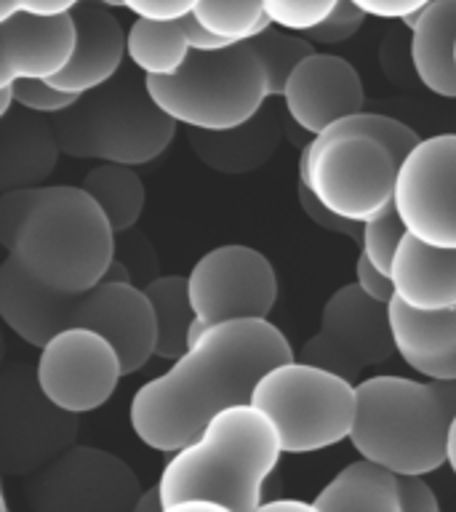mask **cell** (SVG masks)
I'll return each mask as SVG.
<instances>
[{
  "label": "cell",
  "instance_id": "cell-1",
  "mask_svg": "<svg viewBox=\"0 0 456 512\" xmlns=\"http://www.w3.org/2000/svg\"><path fill=\"white\" fill-rule=\"evenodd\" d=\"M294 350L267 318H238L203 328L166 374L136 390L131 427L160 454H174L203 432L219 411L251 403L270 368Z\"/></svg>",
  "mask_w": 456,
  "mask_h": 512
},
{
  "label": "cell",
  "instance_id": "cell-2",
  "mask_svg": "<svg viewBox=\"0 0 456 512\" xmlns=\"http://www.w3.org/2000/svg\"><path fill=\"white\" fill-rule=\"evenodd\" d=\"M0 318L38 350L64 328H91L115 344L123 374L142 371L158 342V323L144 288L102 280L88 291L67 294L38 283L14 259L0 264Z\"/></svg>",
  "mask_w": 456,
  "mask_h": 512
},
{
  "label": "cell",
  "instance_id": "cell-3",
  "mask_svg": "<svg viewBox=\"0 0 456 512\" xmlns=\"http://www.w3.org/2000/svg\"><path fill=\"white\" fill-rule=\"evenodd\" d=\"M280 454L278 430L264 411L251 403L224 408L166 462L158 480L163 507L174 512L182 502L206 499L219 512L259 510Z\"/></svg>",
  "mask_w": 456,
  "mask_h": 512
},
{
  "label": "cell",
  "instance_id": "cell-4",
  "mask_svg": "<svg viewBox=\"0 0 456 512\" xmlns=\"http://www.w3.org/2000/svg\"><path fill=\"white\" fill-rule=\"evenodd\" d=\"M350 443L395 475H430L446 464L448 424L456 416V379L416 382L371 376L355 384Z\"/></svg>",
  "mask_w": 456,
  "mask_h": 512
},
{
  "label": "cell",
  "instance_id": "cell-5",
  "mask_svg": "<svg viewBox=\"0 0 456 512\" xmlns=\"http://www.w3.org/2000/svg\"><path fill=\"white\" fill-rule=\"evenodd\" d=\"M115 240L118 232L83 187H40L8 256L43 286L80 294L104 280Z\"/></svg>",
  "mask_w": 456,
  "mask_h": 512
},
{
  "label": "cell",
  "instance_id": "cell-6",
  "mask_svg": "<svg viewBox=\"0 0 456 512\" xmlns=\"http://www.w3.org/2000/svg\"><path fill=\"white\" fill-rule=\"evenodd\" d=\"M51 120L64 155L120 166L160 158L176 134V120L160 110L147 83L134 75H115Z\"/></svg>",
  "mask_w": 456,
  "mask_h": 512
},
{
  "label": "cell",
  "instance_id": "cell-7",
  "mask_svg": "<svg viewBox=\"0 0 456 512\" xmlns=\"http://www.w3.org/2000/svg\"><path fill=\"white\" fill-rule=\"evenodd\" d=\"M144 83L160 110L176 123L200 131L243 126L270 99L267 70L248 43H232L219 51H190L176 75H144Z\"/></svg>",
  "mask_w": 456,
  "mask_h": 512
},
{
  "label": "cell",
  "instance_id": "cell-8",
  "mask_svg": "<svg viewBox=\"0 0 456 512\" xmlns=\"http://www.w3.org/2000/svg\"><path fill=\"white\" fill-rule=\"evenodd\" d=\"M251 406L270 416L283 454H315L350 440L355 424V382L294 358L256 382Z\"/></svg>",
  "mask_w": 456,
  "mask_h": 512
},
{
  "label": "cell",
  "instance_id": "cell-9",
  "mask_svg": "<svg viewBox=\"0 0 456 512\" xmlns=\"http://www.w3.org/2000/svg\"><path fill=\"white\" fill-rule=\"evenodd\" d=\"M400 160L384 142L326 128L299 155V184L334 214L366 224L395 203Z\"/></svg>",
  "mask_w": 456,
  "mask_h": 512
},
{
  "label": "cell",
  "instance_id": "cell-10",
  "mask_svg": "<svg viewBox=\"0 0 456 512\" xmlns=\"http://www.w3.org/2000/svg\"><path fill=\"white\" fill-rule=\"evenodd\" d=\"M78 414L64 411L40 390L38 374L8 368L0 379V470L6 478L32 475L72 448Z\"/></svg>",
  "mask_w": 456,
  "mask_h": 512
},
{
  "label": "cell",
  "instance_id": "cell-11",
  "mask_svg": "<svg viewBox=\"0 0 456 512\" xmlns=\"http://www.w3.org/2000/svg\"><path fill=\"white\" fill-rule=\"evenodd\" d=\"M24 496L35 512H134L142 486L120 456L72 446L27 475Z\"/></svg>",
  "mask_w": 456,
  "mask_h": 512
},
{
  "label": "cell",
  "instance_id": "cell-12",
  "mask_svg": "<svg viewBox=\"0 0 456 512\" xmlns=\"http://www.w3.org/2000/svg\"><path fill=\"white\" fill-rule=\"evenodd\" d=\"M395 352L390 307L376 302L358 283H350L334 291L326 302L318 334L304 342L299 360L358 384L366 368L390 360Z\"/></svg>",
  "mask_w": 456,
  "mask_h": 512
},
{
  "label": "cell",
  "instance_id": "cell-13",
  "mask_svg": "<svg viewBox=\"0 0 456 512\" xmlns=\"http://www.w3.org/2000/svg\"><path fill=\"white\" fill-rule=\"evenodd\" d=\"M195 310L192 339L203 328L238 318H267L278 299V278L262 251L219 246L200 256L187 275Z\"/></svg>",
  "mask_w": 456,
  "mask_h": 512
},
{
  "label": "cell",
  "instance_id": "cell-14",
  "mask_svg": "<svg viewBox=\"0 0 456 512\" xmlns=\"http://www.w3.org/2000/svg\"><path fill=\"white\" fill-rule=\"evenodd\" d=\"M395 208L422 243L456 248V134L422 139L398 168Z\"/></svg>",
  "mask_w": 456,
  "mask_h": 512
},
{
  "label": "cell",
  "instance_id": "cell-15",
  "mask_svg": "<svg viewBox=\"0 0 456 512\" xmlns=\"http://www.w3.org/2000/svg\"><path fill=\"white\" fill-rule=\"evenodd\" d=\"M40 390L56 406L72 414H88L102 408L118 390L123 363L115 344L91 328H64L40 347Z\"/></svg>",
  "mask_w": 456,
  "mask_h": 512
},
{
  "label": "cell",
  "instance_id": "cell-16",
  "mask_svg": "<svg viewBox=\"0 0 456 512\" xmlns=\"http://www.w3.org/2000/svg\"><path fill=\"white\" fill-rule=\"evenodd\" d=\"M283 102L296 126L318 136L336 120L363 112L366 91L347 59L315 51L291 72Z\"/></svg>",
  "mask_w": 456,
  "mask_h": 512
},
{
  "label": "cell",
  "instance_id": "cell-17",
  "mask_svg": "<svg viewBox=\"0 0 456 512\" xmlns=\"http://www.w3.org/2000/svg\"><path fill=\"white\" fill-rule=\"evenodd\" d=\"M72 14H11L0 19V88L16 80H51L75 51Z\"/></svg>",
  "mask_w": 456,
  "mask_h": 512
},
{
  "label": "cell",
  "instance_id": "cell-18",
  "mask_svg": "<svg viewBox=\"0 0 456 512\" xmlns=\"http://www.w3.org/2000/svg\"><path fill=\"white\" fill-rule=\"evenodd\" d=\"M70 14L78 35L75 51L70 64L48 83L80 96L110 83L118 75L128 51V35L118 16L110 14V6L99 0H80Z\"/></svg>",
  "mask_w": 456,
  "mask_h": 512
},
{
  "label": "cell",
  "instance_id": "cell-19",
  "mask_svg": "<svg viewBox=\"0 0 456 512\" xmlns=\"http://www.w3.org/2000/svg\"><path fill=\"white\" fill-rule=\"evenodd\" d=\"M387 307L395 347L406 366L432 382L456 379V307L424 312L403 304L398 296Z\"/></svg>",
  "mask_w": 456,
  "mask_h": 512
},
{
  "label": "cell",
  "instance_id": "cell-20",
  "mask_svg": "<svg viewBox=\"0 0 456 512\" xmlns=\"http://www.w3.org/2000/svg\"><path fill=\"white\" fill-rule=\"evenodd\" d=\"M400 302L414 310L438 312L456 307V248L422 243L411 232L403 235L390 267Z\"/></svg>",
  "mask_w": 456,
  "mask_h": 512
},
{
  "label": "cell",
  "instance_id": "cell-21",
  "mask_svg": "<svg viewBox=\"0 0 456 512\" xmlns=\"http://www.w3.org/2000/svg\"><path fill=\"white\" fill-rule=\"evenodd\" d=\"M62 144L54 120L38 112L19 110L3 115L0 128V190L40 187L54 174Z\"/></svg>",
  "mask_w": 456,
  "mask_h": 512
},
{
  "label": "cell",
  "instance_id": "cell-22",
  "mask_svg": "<svg viewBox=\"0 0 456 512\" xmlns=\"http://www.w3.org/2000/svg\"><path fill=\"white\" fill-rule=\"evenodd\" d=\"M280 123L272 112H259L243 126L227 131L190 128V144L208 168L219 174H251L278 150Z\"/></svg>",
  "mask_w": 456,
  "mask_h": 512
},
{
  "label": "cell",
  "instance_id": "cell-23",
  "mask_svg": "<svg viewBox=\"0 0 456 512\" xmlns=\"http://www.w3.org/2000/svg\"><path fill=\"white\" fill-rule=\"evenodd\" d=\"M456 0H432L411 27V64L422 86L456 99Z\"/></svg>",
  "mask_w": 456,
  "mask_h": 512
},
{
  "label": "cell",
  "instance_id": "cell-24",
  "mask_svg": "<svg viewBox=\"0 0 456 512\" xmlns=\"http://www.w3.org/2000/svg\"><path fill=\"white\" fill-rule=\"evenodd\" d=\"M315 512H400L398 475L360 456L312 499Z\"/></svg>",
  "mask_w": 456,
  "mask_h": 512
},
{
  "label": "cell",
  "instance_id": "cell-25",
  "mask_svg": "<svg viewBox=\"0 0 456 512\" xmlns=\"http://www.w3.org/2000/svg\"><path fill=\"white\" fill-rule=\"evenodd\" d=\"M192 46L184 32L182 19L174 22H155V19H136L128 30V56L139 72L147 78H168L182 70Z\"/></svg>",
  "mask_w": 456,
  "mask_h": 512
},
{
  "label": "cell",
  "instance_id": "cell-26",
  "mask_svg": "<svg viewBox=\"0 0 456 512\" xmlns=\"http://www.w3.org/2000/svg\"><path fill=\"white\" fill-rule=\"evenodd\" d=\"M144 294L150 299L155 323H158L155 355L163 360H176L190 347L192 323H195L187 278H182V275H160L144 288Z\"/></svg>",
  "mask_w": 456,
  "mask_h": 512
},
{
  "label": "cell",
  "instance_id": "cell-27",
  "mask_svg": "<svg viewBox=\"0 0 456 512\" xmlns=\"http://www.w3.org/2000/svg\"><path fill=\"white\" fill-rule=\"evenodd\" d=\"M83 190L99 203L112 230L126 232L136 227L144 208V184L136 176L134 166L102 163L91 168L83 179Z\"/></svg>",
  "mask_w": 456,
  "mask_h": 512
},
{
  "label": "cell",
  "instance_id": "cell-28",
  "mask_svg": "<svg viewBox=\"0 0 456 512\" xmlns=\"http://www.w3.org/2000/svg\"><path fill=\"white\" fill-rule=\"evenodd\" d=\"M192 14L206 30L230 43H246L272 27L262 0H200Z\"/></svg>",
  "mask_w": 456,
  "mask_h": 512
},
{
  "label": "cell",
  "instance_id": "cell-29",
  "mask_svg": "<svg viewBox=\"0 0 456 512\" xmlns=\"http://www.w3.org/2000/svg\"><path fill=\"white\" fill-rule=\"evenodd\" d=\"M246 43L254 48L256 56L262 59L264 70H267L270 96H283L291 72H294L307 56L315 54V48H312V43L304 38L302 32L280 30L275 24L267 27L264 32H259L256 38L246 40Z\"/></svg>",
  "mask_w": 456,
  "mask_h": 512
},
{
  "label": "cell",
  "instance_id": "cell-30",
  "mask_svg": "<svg viewBox=\"0 0 456 512\" xmlns=\"http://www.w3.org/2000/svg\"><path fill=\"white\" fill-rule=\"evenodd\" d=\"M328 128L334 131H358V134H368L384 142L392 150V155L403 163L406 155L414 150L416 144L422 142L416 136L414 128H408L406 123H400L395 118H387V115H374V112H355V115H347V118L336 120Z\"/></svg>",
  "mask_w": 456,
  "mask_h": 512
},
{
  "label": "cell",
  "instance_id": "cell-31",
  "mask_svg": "<svg viewBox=\"0 0 456 512\" xmlns=\"http://www.w3.org/2000/svg\"><path fill=\"white\" fill-rule=\"evenodd\" d=\"M406 224L400 219L398 208L392 203L387 211L371 219V222L363 224V256H366L368 262H374L379 270L390 272L392 259L398 254V246L403 235H406Z\"/></svg>",
  "mask_w": 456,
  "mask_h": 512
},
{
  "label": "cell",
  "instance_id": "cell-32",
  "mask_svg": "<svg viewBox=\"0 0 456 512\" xmlns=\"http://www.w3.org/2000/svg\"><path fill=\"white\" fill-rule=\"evenodd\" d=\"M115 259L126 264L131 272V283L139 288H147L155 278H160L158 251L142 232H134V227L126 232H118L115 240Z\"/></svg>",
  "mask_w": 456,
  "mask_h": 512
},
{
  "label": "cell",
  "instance_id": "cell-33",
  "mask_svg": "<svg viewBox=\"0 0 456 512\" xmlns=\"http://www.w3.org/2000/svg\"><path fill=\"white\" fill-rule=\"evenodd\" d=\"M270 22L280 30L307 32L318 27L339 0H262Z\"/></svg>",
  "mask_w": 456,
  "mask_h": 512
},
{
  "label": "cell",
  "instance_id": "cell-34",
  "mask_svg": "<svg viewBox=\"0 0 456 512\" xmlns=\"http://www.w3.org/2000/svg\"><path fill=\"white\" fill-rule=\"evenodd\" d=\"M363 22H366V14H363L352 0H339L334 11H331L318 27H312V30L302 32V35L310 40V43L339 46V43H347V40L363 27Z\"/></svg>",
  "mask_w": 456,
  "mask_h": 512
},
{
  "label": "cell",
  "instance_id": "cell-35",
  "mask_svg": "<svg viewBox=\"0 0 456 512\" xmlns=\"http://www.w3.org/2000/svg\"><path fill=\"white\" fill-rule=\"evenodd\" d=\"M16 104L38 115H56L75 104L78 94H67L62 88L51 86L48 80H16L14 86Z\"/></svg>",
  "mask_w": 456,
  "mask_h": 512
},
{
  "label": "cell",
  "instance_id": "cell-36",
  "mask_svg": "<svg viewBox=\"0 0 456 512\" xmlns=\"http://www.w3.org/2000/svg\"><path fill=\"white\" fill-rule=\"evenodd\" d=\"M40 195V187H19V190H6L0 195V246L11 251L16 235L22 230L24 219L35 206Z\"/></svg>",
  "mask_w": 456,
  "mask_h": 512
},
{
  "label": "cell",
  "instance_id": "cell-37",
  "mask_svg": "<svg viewBox=\"0 0 456 512\" xmlns=\"http://www.w3.org/2000/svg\"><path fill=\"white\" fill-rule=\"evenodd\" d=\"M296 192H299V206H302V211L310 216L312 222L318 224L320 230L336 232V235H347V238H352L355 243H363V224L350 222V219L334 214V211L323 206V203L315 198V192H312L310 187H304V184H299V190Z\"/></svg>",
  "mask_w": 456,
  "mask_h": 512
},
{
  "label": "cell",
  "instance_id": "cell-38",
  "mask_svg": "<svg viewBox=\"0 0 456 512\" xmlns=\"http://www.w3.org/2000/svg\"><path fill=\"white\" fill-rule=\"evenodd\" d=\"M400 512H438V496L424 475H398Z\"/></svg>",
  "mask_w": 456,
  "mask_h": 512
},
{
  "label": "cell",
  "instance_id": "cell-39",
  "mask_svg": "<svg viewBox=\"0 0 456 512\" xmlns=\"http://www.w3.org/2000/svg\"><path fill=\"white\" fill-rule=\"evenodd\" d=\"M200 0H123V8L139 19H155V22H174L184 19L195 11Z\"/></svg>",
  "mask_w": 456,
  "mask_h": 512
},
{
  "label": "cell",
  "instance_id": "cell-40",
  "mask_svg": "<svg viewBox=\"0 0 456 512\" xmlns=\"http://www.w3.org/2000/svg\"><path fill=\"white\" fill-rule=\"evenodd\" d=\"M355 283H358L368 296H374L376 302L390 304L395 299V286H392L390 272L379 270L374 262H368L366 256L360 254L355 264Z\"/></svg>",
  "mask_w": 456,
  "mask_h": 512
},
{
  "label": "cell",
  "instance_id": "cell-41",
  "mask_svg": "<svg viewBox=\"0 0 456 512\" xmlns=\"http://www.w3.org/2000/svg\"><path fill=\"white\" fill-rule=\"evenodd\" d=\"M355 6L366 16H376V19H398L403 22L406 16L419 14L422 8H427L432 0H352Z\"/></svg>",
  "mask_w": 456,
  "mask_h": 512
},
{
  "label": "cell",
  "instance_id": "cell-42",
  "mask_svg": "<svg viewBox=\"0 0 456 512\" xmlns=\"http://www.w3.org/2000/svg\"><path fill=\"white\" fill-rule=\"evenodd\" d=\"M80 0H0V19L11 14H40V16H59L70 14Z\"/></svg>",
  "mask_w": 456,
  "mask_h": 512
},
{
  "label": "cell",
  "instance_id": "cell-43",
  "mask_svg": "<svg viewBox=\"0 0 456 512\" xmlns=\"http://www.w3.org/2000/svg\"><path fill=\"white\" fill-rule=\"evenodd\" d=\"M182 24H184V32H187V40H190L192 51H219V48L232 46L230 40L219 38V35H214L211 30H206V27L195 19V14L184 16Z\"/></svg>",
  "mask_w": 456,
  "mask_h": 512
},
{
  "label": "cell",
  "instance_id": "cell-44",
  "mask_svg": "<svg viewBox=\"0 0 456 512\" xmlns=\"http://www.w3.org/2000/svg\"><path fill=\"white\" fill-rule=\"evenodd\" d=\"M134 512H166V507H163V496H160V486L150 488V491H142Z\"/></svg>",
  "mask_w": 456,
  "mask_h": 512
},
{
  "label": "cell",
  "instance_id": "cell-45",
  "mask_svg": "<svg viewBox=\"0 0 456 512\" xmlns=\"http://www.w3.org/2000/svg\"><path fill=\"white\" fill-rule=\"evenodd\" d=\"M259 510H302L315 512V504L302 502V499H272V502H262Z\"/></svg>",
  "mask_w": 456,
  "mask_h": 512
},
{
  "label": "cell",
  "instance_id": "cell-46",
  "mask_svg": "<svg viewBox=\"0 0 456 512\" xmlns=\"http://www.w3.org/2000/svg\"><path fill=\"white\" fill-rule=\"evenodd\" d=\"M104 280H110V283H131V272L120 259H112V264L104 272Z\"/></svg>",
  "mask_w": 456,
  "mask_h": 512
},
{
  "label": "cell",
  "instance_id": "cell-47",
  "mask_svg": "<svg viewBox=\"0 0 456 512\" xmlns=\"http://www.w3.org/2000/svg\"><path fill=\"white\" fill-rule=\"evenodd\" d=\"M446 462L451 467V472L456 475V416L448 424V435H446Z\"/></svg>",
  "mask_w": 456,
  "mask_h": 512
},
{
  "label": "cell",
  "instance_id": "cell-48",
  "mask_svg": "<svg viewBox=\"0 0 456 512\" xmlns=\"http://www.w3.org/2000/svg\"><path fill=\"white\" fill-rule=\"evenodd\" d=\"M99 3H104V6H110V8L123 6V0H99Z\"/></svg>",
  "mask_w": 456,
  "mask_h": 512
},
{
  "label": "cell",
  "instance_id": "cell-49",
  "mask_svg": "<svg viewBox=\"0 0 456 512\" xmlns=\"http://www.w3.org/2000/svg\"><path fill=\"white\" fill-rule=\"evenodd\" d=\"M454 56H456V54H454Z\"/></svg>",
  "mask_w": 456,
  "mask_h": 512
}]
</instances>
